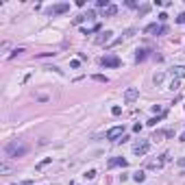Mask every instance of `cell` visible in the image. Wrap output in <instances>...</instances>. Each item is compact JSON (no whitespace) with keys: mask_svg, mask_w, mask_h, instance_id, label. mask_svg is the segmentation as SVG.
Instances as JSON below:
<instances>
[{"mask_svg":"<svg viewBox=\"0 0 185 185\" xmlns=\"http://www.w3.org/2000/svg\"><path fill=\"white\" fill-rule=\"evenodd\" d=\"M176 22H179V24H183V22H185V13H181L179 18H176Z\"/></svg>","mask_w":185,"mask_h":185,"instance_id":"27","label":"cell"},{"mask_svg":"<svg viewBox=\"0 0 185 185\" xmlns=\"http://www.w3.org/2000/svg\"><path fill=\"white\" fill-rule=\"evenodd\" d=\"M83 20H85V15H78V18H74V24H81Z\"/></svg>","mask_w":185,"mask_h":185,"instance_id":"26","label":"cell"},{"mask_svg":"<svg viewBox=\"0 0 185 185\" xmlns=\"http://www.w3.org/2000/svg\"><path fill=\"white\" fill-rule=\"evenodd\" d=\"M170 89L174 92V89H179V78H172V83H170Z\"/></svg>","mask_w":185,"mask_h":185,"instance_id":"21","label":"cell"},{"mask_svg":"<svg viewBox=\"0 0 185 185\" xmlns=\"http://www.w3.org/2000/svg\"><path fill=\"white\" fill-rule=\"evenodd\" d=\"M148 148H150V141H148V139H139L135 146H133V152L141 157V155H146V152H148Z\"/></svg>","mask_w":185,"mask_h":185,"instance_id":"4","label":"cell"},{"mask_svg":"<svg viewBox=\"0 0 185 185\" xmlns=\"http://www.w3.org/2000/svg\"><path fill=\"white\" fill-rule=\"evenodd\" d=\"M118 137H124V127H113V129L107 131V139L118 141Z\"/></svg>","mask_w":185,"mask_h":185,"instance_id":"5","label":"cell"},{"mask_svg":"<svg viewBox=\"0 0 185 185\" xmlns=\"http://www.w3.org/2000/svg\"><path fill=\"white\" fill-rule=\"evenodd\" d=\"M137 96H139V89H137V87H129L127 92H124V102L131 105V102L137 100Z\"/></svg>","mask_w":185,"mask_h":185,"instance_id":"6","label":"cell"},{"mask_svg":"<svg viewBox=\"0 0 185 185\" xmlns=\"http://www.w3.org/2000/svg\"><path fill=\"white\" fill-rule=\"evenodd\" d=\"M94 176H96V170H89L87 174H85V179H94Z\"/></svg>","mask_w":185,"mask_h":185,"instance_id":"25","label":"cell"},{"mask_svg":"<svg viewBox=\"0 0 185 185\" xmlns=\"http://www.w3.org/2000/svg\"><path fill=\"white\" fill-rule=\"evenodd\" d=\"M100 63L105 65V68H120L122 61H120V57H116V54H107V57L100 59Z\"/></svg>","mask_w":185,"mask_h":185,"instance_id":"2","label":"cell"},{"mask_svg":"<svg viewBox=\"0 0 185 185\" xmlns=\"http://www.w3.org/2000/svg\"><path fill=\"white\" fill-rule=\"evenodd\" d=\"M111 113H113V116H120V113H122V107H118V105H116V107H111Z\"/></svg>","mask_w":185,"mask_h":185,"instance_id":"23","label":"cell"},{"mask_svg":"<svg viewBox=\"0 0 185 185\" xmlns=\"http://www.w3.org/2000/svg\"><path fill=\"white\" fill-rule=\"evenodd\" d=\"M163 135H166V131H157L155 135L150 137V139H161V137H163Z\"/></svg>","mask_w":185,"mask_h":185,"instance_id":"22","label":"cell"},{"mask_svg":"<svg viewBox=\"0 0 185 185\" xmlns=\"http://www.w3.org/2000/svg\"><path fill=\"white\" fill-rule=\"evenodd\" d=\"M163 118H166V113H163V116H157V118H150V120H148L146 124H148V127H155L157 122H161V120H163Z\"/></svg>","mask_w":185,"mask_h":185,"instance_id":"14","label":"cell"},{"mask_svg":"<svg viewBox=\"0 0 185 185\" xmlns=\"http://www.w3.org/2000/svg\"><path fill=\"white\" fill-rule=\"evenodd\" d=\"M65 11H70V2H59V5H52L48 9V15H61Z\"/></svg>","mask_w":185,"mask_h":185,"instance_id":"3","label":"cell"},{"mask_svg":"<svg viewBox=\"0 0 185 185\" xmlns=\"http://www.w3.org/2000/svg\"><path fill=\"white\" fill-rule=\"evenodd\" d=\"M111 35H113L111 31H102V33L98 35L96 39H94V41H96L98 46H105V44H109V41H111Z\"/></svg>","mask_w":185,"mask_h":185,"instance_id":"7","label":"cell"},{"mask_svg":"<svg viewBox=\"0 0 185 185\" xmlns=\"http://www.w3.org/2000/svg\"><path fill=\"white\" fill-rule=\"evenodd\" d=\"M118 13V7L116 5H109L107 9H105V15H116Z\"/></svg>","mask_w":185,"mask_h":185,"instance_id":"15","label":"cell"},{"mask_svg":"<svg viewBox=\"0 0 185 185\" xmlns=\"http://www.w3.org/2000/svg\"><path fill=\"white\" fill-rule=\"evenodd\" d=\"M161 163H163L161 159H150V161L146 163V166H148V168H152V170H159V168H161Z\"/></svg>","mask_w":185,"mask_h":185,"instance_id":"12","label":"cell"},{"mask_svg":"<svg viewBox=\"0 0 185 185\" xmlns=\"http://www.w3.org/2000/svg\"><path fill=\"white\" fill-rule=\"evenodd\" d=\"M96 7H102V9H107V7H109V0H96Z\"/></svg>","mask_w":185,"mask_h":185,"instance_id":"19","label":"cell"},{"mask_svg":"<svg viewBox=\"0 0 185 185\" xmlns=\"http://www.w3.org/2000/svg\"><path fill=\"white\" fill-rule=\"evenodd\" d=\"M133 181H137V183H144V181H146V174H144V172H135V174H133Z\"/></svg>","mask_w":185,"mask_h":185,"instance_id":"13","label":"cell"},{"mask_svg":"<svg viewBox=\"0 0 185 185\" xmlns=\"http://www.w3.org/2000/svg\"><path fill=\"white\" fill-rule=\"evenodd\" d=\"M179 166H183V168H185V157H181V159H179Z\"/></svg>","mask_w":185,"mask_h":185,"instance_id":"29","label":"cell"},{"mask_svg":"<svg viewBox=\"0 0 185 185\" xmlns=\"http://www.w3.org/2000/svg\"><path fill=\"white\" fill-rule=\"evenodd\" d=\"M179 141H185V133H183V135H181V139Z\"/></svg>","mask_w":185,"mask_h":185,"instance_id":"30","label":"cell"},{"mask_svg":"<svg viewBox=\"0 0 185 185\" xmlns=\"http://www.w3.org/2000/svg\"><path fill=\"white\" fill-rule=\"evenodd\" d=\"M92 78H94V81H98V83H107V81H109V78H107V76H102V74H94Z\"/></svg>","mask_w":185,"mask_h":185,"instance_id":"17","label":"cell"},{"mask_svg":"<svg viewBox=\"0 0 185 185\" xmlns=\"http://www.w3.org/2000/svg\"><path fill=\"white\" fill-rule=\"evenodd\" d=\"M5 152H7V157L20 159V157H24L26 152H29V146H26L24 141H20V139H11L9 144L5 146Z\"/></svg>","mask_w":185,"mask_h":185,"instance_id":"1","label":"cell"},{"mask_svg":"<svg viewBox=\"0 0 185 185\" xmlns=\"http://www.w3.org/2000/svg\"><path fill=\"white\" fill-rule=\"evenodd\" d=\"M116 166L127 168V159H122V157H118V159H109V168H116Z\"/></svg>","mask_w":185,"mask_h":185,"instance_id":"11","label":"cell"},{"mask_svg":"<svg viewBox=\"0 0 185 185\" xmlns=\"http://www.w3.org/2000/svg\"><path fill=\"white\" fill-rule=\"evenodd\" d=\"M152 81H155V85H161V83H163V72H157Z\"/></svg>","mask_w":185,"mask_h":185,"instance_id":"16","label":"cell"},{"mask_svg":"<svg viewBox=\"0 0 185 185\" xmlns=\"http://www.w3.org/2000/svg\"><path fill=\"white\" fill-rule=\"evenodd\" d=\"M50 161H52V159H50V157H48V159H44V161H39V163H37V170H41V168H44V166H48Z\"/></svg>","mask_w":185,"mask_h":185,"instance_id":"20","label":"cell"},{"mask_svg":"<svg viewBox=\"0 0 185 185\" xmlns=\"http://www.w3.org/2000/svg\"><path fill=\"white\" fill-rule=\"evenodd\" d=\"M148 11H150V5H141L139 7V15H146Z\"/></svg>","mask_w":185,"mask_h":185,"instance_id":"18","label":"cell"},{"mask_svg":"<svg viewBox=\"0 0 185 185\" xmlns=\"http://www.w3.org/2000/svg\"><path fill=\"white\" fill-rule=\"evenodd\" d=\"M168 20V13H159V22H166Z\"/></svg>","mask_w":185,"mask_h":185,"instance_id":"28","label":"cell"},{"mask_svg":"<svg viewBox=\"0 0 185 185\" xmlns=\"http://www.w3.org/2000/svg\"><path fill=\"white\" fill-rule=\"evenodd\" d=\"M148 52H150L148 48H139V50H137V54H135V61H137V63H139V61H146Z\"/></svg>","mask_w":185,"mask_h":185,"instance_id":"9","label":"cell"},{"mask_svg":"<svg viewBox=\"0 0 185 185\" xmlns=\"http://www.w3.org/2000/svg\"><path fill=\"white\" fill-rule=\"evenodd\" d=\"M172 78H185V65H176V68H172Z\"/></svg>","mask_w":185,"mask_h":185,"instance_id":"8","label":"cell"},{"mask_svg":"<svg viewBox=\"0 0 185 185\" xmlns=\"http://www.w3.org/2000/svg\"><path fill=\"white\" fill-rule=\"evenodd\" d=\"M144 33H166V29H163V26H157V24H148L146 29H144Z\"/></svg>","mask_w":185,"mask_h":185,"instance_id":"10","label":"cell"},{"mask_svg":"<svg viewBox=\"0 0 185 185\" xmlns=\"http://www.w3.org/2000/svg\"><path fill=\"white\" fill-rule=\"evenodd\" d=\"M78 65H81V61H78V59H74V61H70V68H78Z\"/></svg>","mask_w":185,"mask_h":185,"instance_id":"24","label":"cell"}]
</instances>
